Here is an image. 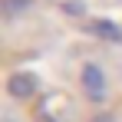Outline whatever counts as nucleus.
<instances>
[{
    "mask_svg": "<svg viewBox=\"0 0 122 122\" xmlns=\"http://www.w3.org/2000/svg\"><path fill=\"white\" fill-rule=\"evenodd\" d=\"M82 76H86L89 92H92V96H102V73H99V69H96V66H86V73H82Z\"/></svg>",
    "mask_w": 122,
    "mask_h": 122,
    "instance_id": "nucleus-1",
    "label": "nucleus"
},
{
    "mask_svg": "<svg viewBox=\"0 0 122 122\" xmlns=\"http://www.w3.org/2000/svg\"><path fill=\"white\" fill-rule=\"evenodd\" d=\"M10 92H13V96H30V92H33V79H30V76H26V79H13V86H10Z\"/></svg>",
    "mask_w": 122,
    "mask_h": 122,
    "instance_id": "nucleus-2",
    "label": "nucleus"
},
{
    "mask_svg": "<svg viewBox=\"0 0 122 122\" xmlns=\"http://www.w3.org/2000/svg\"><path fill=\"white\" fill-rule=\"evenodd\" d=\"M96 30H99L102 36H116V40H119V36H122V33H119V30H116V26H112V23H99Z\"/></svg>",
    "mask_w": 122,
    "mask_h": 122,
    "instance_id": "nucleus-3",
    "label": "nucleus"
},
{
    "mask_svg": "<svg viewBox=\"0 0 122 122\" xmlns=\"http://www.w3.org/2000/svg\"><path fill=\"white\" fill-rule=\"evenodd\" d=\"M96 122H109V119H96Z\"/></svg>",
    "mask_w": 122,
    "mask_h": 122,
    "instance_id": "nucleus-4",
    "label": "nucleus"
}]
</instances>
